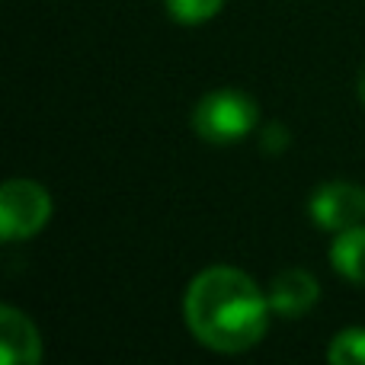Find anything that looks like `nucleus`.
Instances as JSON below:
<instances>
[{
	"label": "nucleus",
	"mask_w": 365,
	"mask_h": 365,
	"mask_svg": "<svg viewBox=\"0 0 365 365\" xmlns=\"http://www.w3.org/2000/svg\"><path fill=\"white\" fill-rule=\"evenodd\" d=\"M257 103L240 90H215L192 109V128L199 138L212 145H231L253 132L257 125Z\"/></svg>",
	"instance_id": "nucleus-2"
},
{
	"label": "nucleus",
	"mask_w": 365,
	"mask_h": 365,
	"mask_svg": "<svg viewBox=\"0 0 365 365\" xmlns=\"http://www.w3.org/2000/svg\"><path fill=\"white\" fill-rule=\"evenodd\" d=\"M0 359L4 365H38L42 359L36 324L13 304L0 308Z\"/></svg>",
	"instance_id": "nucleus-5"
},
{
	"label": "nucleus",
	"mask_w": 365,
	"mask_h": 365,
	"mask_svg": "<svg viewBox=\"0 0 365 365\" xmlns=\"http://www.w3.org/2000/svg\"><path fill=\"white\" fill-rule=\"evenodd\" d=\"M225 6V0H167V10L177 23L195 26V23H205L212 19L215 13Z\"/></svg>",
	"instance_id": "nucleus-9"
},
{
	"label": "nucleus",
	"mask_w": 365,
	"mask_h": 365,
	"mask_svg": "<svg viewBox=\"0 0 365 365\" xmlns=\"http://www.w3.org/2000/svg\"><path fill=\"white\" fill-rule=\"evenodd\" d=\"M269 308L272 314L282 317H302L308 314L311 308L321 298V289H317V279L304 269H285L272 279L269 285Z\"/></svg>",
	"instance_id": "nucleus-6"
},
{
	"label": "nucleus",
	"mask_w": 365,
	"mask_h": 365,
	"mask_svg": "<svg viewBox=\"0 0 365 365\" xmlns=\"http://www.w3.org/2000/svg\"><path fill=\"white\" fill-rule=\"evenodd\" d=\"M289 145V132H285L282 125H269L263 135V148L266 151H282V148Z\"/></svg>",
	"instance_id": "nucleus-10"
},
{
	"label": "nucleus",
	"mask_w": 365,
	"mask_h": 365,
	"mask_svg": "<svg viewBox=\"0 0 365 365\" xmlns=\"http://www.w3.org/2000/svg\"><path fill=\"white\" fill-rule=\"evenodd\" d=\"M308 215L314 218L317 227L340 234L346 227H356L365 218V192L356 182H346V180L324 182L311 195Z\"/></svg>",
	"instance_id": "nucleus-4"
},
{
	"label": "nucleus",
	"mask_w": 365,
	"mask_h": 365,
	"mask_svg": "<svg viewBox=\"0 0 365 365\" xmlns=\"http://www.w3.org/2000/svg\"><path fill=\"white\" fill-rule=\"evenodd\" d=\"M330 263L349 282L365 285V227L356 225L340 231V237L330 244Z\"/></svg>",
	"instance_id": "nucleus-7"
},
{
	"label": "nucleus",
	"mask_w": 365,
	"mask_h": 365,
	"mask_svg": "<svg viewBox=\"0 0 365 365\" xmlns=\"http://www.w3.org/2000/svg\"><path fill=\"white\" fill-rule=\"evenodd\" d=\"M356 87H359V100L365 103V64H362V71H359V83H356Z\"/></svg>",
	"instance_id": "nucleus-11"
},
{
	"label": "nucleus",
	"mask_w": 365,
	"mask_h": 365,
	"mask_svg": "<svg viewBox=\"0 0 365 365\" xmlns=\"http://www.w3.org/2000/svg\"><path fill=\"white\" fill-rule=\"evenodd\" d=\"M182 311L202 346L218 353H244L263 340L272 308L247 272L212 266L189 282Z\"/></svg>",
	"instance_id": "nucleus-1"
},
{
	"label": "nucleus",
	"mask_w": 365,
	"mask_h": 365,
	"mask_svg": "<svg viewBox=\"0 0 365 365\" xmlns=\"http://www.w3.org/2000/svg\"><path fill=\"white\" fill-rule=\"evenodd\" d=\"M327 359L334 365H365V327H349L334 336Z\"/></svg>",
	"instance_id": "nucleus-8"
},
{
	"label": "nucleus",
	"mask_w": 365,
	"mask_h": 365,
	"mask_svg": "<svg viewBox=\"0 0 365 365\" xmlns=\"http://www.w3.org/2000/svg\"><path fill=\"white\" fill-rule=\"evenodd\" d=\"M51 218V195L36 180H6L0 192V234L6 240H26Z\"/></svg>",
	"instance_id": "nucleus-3"
}]
</instances>
